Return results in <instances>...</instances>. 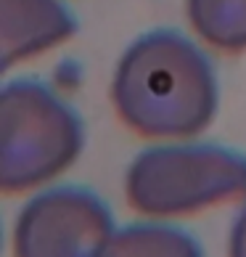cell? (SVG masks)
<instances>
[{
	"label": "cell",
	"instance_id": "1",
	"mask_svg": "<svg viewBox=\"0 0 246 257\" xmlns=\"http://www.w3.org/2000/svg\"><path fill=\"white\" fill-rule=\"evenodd\" d=\"M111 106L140 138L185 141L217 117L220 85L198 45L177 30H151L119 56L111 77Z\"/></svg>",
	"mask_w": 246,
	"mask_h": 257
},
{
	"label": "cell",
	"instance_id": "2",
	"mask_svg": "<svg viewBox=\"0 0 246 257\" xmlns=\"http://www.w3.org/2000/svg\"><path fill=\"white\" fill-rule=\"evenodd\" d=\"M85 149L82 117L45 82L22 77L0 90V186L32 191L64 175Z\"/></svg>",
	"mask_w": 246,
	"mask_h": 257
},
{
	"label": "cell",
	"instance_id": "3",
	"mask_svg": "<svg viewBox=\"0 0 246 257\" xmlns=\"http://www.w3.org/2000/svg\"><path fill=\"white\" fill-rule=\"evenodd\" d=\"M125 199L146 217H180L246 199V154L217 144L148 146L127 165Z\"/></svg>",
	"mask_w": 246,
	"mask_h": 257
},
{
	"label": "cell",
	"instance_id": "4",
	"mask_svg": "<svg viewBox=\"0 0 246 257\" xmlns=\"http://www.w3.org/2000/svg\"><path fill=\"white\" fill-rule=\"evenodd\" d=\"M114 215L82 186H53L35 194L16 215L14 257H106Z\"/></svg>",
	"mask_w": 246,
	"mask_h": 257
},
{
	"label": "cell",
	"instance_id": "5",
	"mask_svg": "<svg viewBox=\"0 0 246 257\" xmlns=\"http://www.w3.org/2000/svg\"><path fill=\"white\" fill-rule=\"evenodd\" d=\"M77 19L64 0H0L3 69L72 40Z\"/></svg>",
	"mask_w": 246,
	"mask_h": 257
},
{
	"label": "cell",
	"instance_id": "6",
	"mask_svg": "<svg viewBox=\"0 0 246 257\" xmlns=\"http://www.w3.org/2000/svg\"><path fill=\"white\" fill-rule=\"evenodd\" d=\"M106 257H204V249L180 225L132 223L114 233Z\"/></svg>",
	"mask_w": 246,
	"mask_h": 257
},
{
	"label": "cell",
	"instance_id": "7",
	"mask_svg": "<svg viewBox=\"0 0 246 257\" xmlns=\"http://www.w3.org/2000/svg\"><path fill=\"white\" fill-rule=\"evenodd\" d=\"M185 16L196 37L209 48L246 51V0H185Z\"/></svg>",
	"mask_w": 246,
	"mask_h": 257
},
{
	"label": "cell",
	"instance_id": "8",
	"mask_svg": "<svg viewBox=\"0 0 246 257\" xmlns=\"http://www.w3.org/2000/svg\"><path fill=\"white\" fill-rule=\"evenodd\" d=\"M228 257H246V204L238 209L228 233Z\"/></svg>",
	"mask_w": 246,
	"mask_h": 257
}]
</instances>
